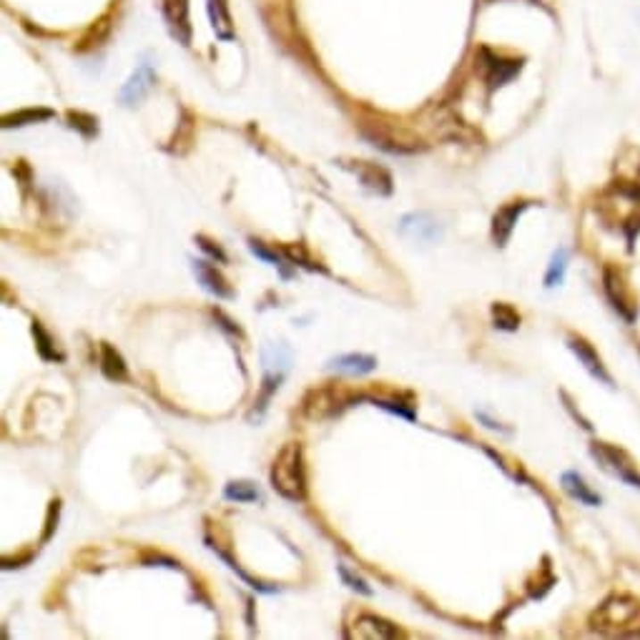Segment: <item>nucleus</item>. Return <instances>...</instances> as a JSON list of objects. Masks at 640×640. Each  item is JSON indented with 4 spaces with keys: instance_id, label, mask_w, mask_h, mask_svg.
I'll return each mask as SVG.
<instances>
[{
    "instance_id": "nucleus-22",
    "label": "nucleus",
    "mask_w": 640,
    "mask_h": 640,
    "mask_svg": "<svg viewBox=\"0 0 640 640\" xmlns=\"http://www.w3.org/2000/svg\"><path fill=\"white\" fill-rule=\"evenodd\" d=\"M33 337H36V345H38V354L43 357L46 362H63V354L55 349L54 339H51V334L46 332L43 327H40V321H33Z\"/></svg>"
},
{
    "instance_id": "nucleus-28",
    "label": "nucleus",
    "mask_w": 640,
    "mask_h": 640,
    "mask_svg": "<svg viewBox=\"0 0 640 640\" xmlns=\"http://www.w3.org/2000/svg\"><path fill=\"white\" fill-rule=\"evenodd\" d=\"M337 570H339V578H342V580H345V583H347L352 590H357V593H362V595H372V587L367 586L360 575L352 573L347 565H337Z\"/></svg>"
},
{
    "instance_id": "nucleus-15",
    "label": "nucleus",
    "mask_w": 640,
    "mask_h": 640,
    "mask_svg": "<svg viewBox=\"0 0 640 640\" xmlns=\"http://www.w3.org/2000/svg\"><path fill=\"white\" fill-rule=\"evenodd\" d=\"M262 364H264V374H274L284 379V374L292 367V352L284 345H267L262 349Z\"/></svg>"
},
{
    "instance_id": "nucleus-26",
    "label": "nucleus",
    "mask_w": 640,
    "mask_h": 640,
    "mask_svg": "<svg viewBox=\"0 0 640 640\" xmlns=\"http://www.w3.org/2000/svg\"><path fill=\"white\" fill-rule=\"evenodd\" d=\"M68 121H71V129L80 131L86 138H91V136H96V131H98V121H96L94 116H88V113L71 111V113H68Z\"/></svg>"
},
{
    "instance_id": "nucleus-16",
    "label": "nucleus",
    "mask_w": 640,
    "mask_h": 640,
    "mask_svg": "<svg viewBox=\"0 0 640 640\" xmlns=\"http://www.w3.org/2000/svg\"><path fill=\"white\" fill-rule=\"evenodd\" d=\"M561 485L562 490L570 495L573 500H578V503H583V505H590V507L601 505V495L593 493L578 472H562Z\"/></svg>"
},
{
    "instance_id": "nucleus-5",
    "label": "nucleus",
    "mask_w": 640,
    "mask_h": 640,
    "mask_svg": "<svg viewBox=\"0 0 640 640\" xmlns=\"http://www.w3.org/2000/svg\"><path fill=\"white\" fill-rule=\"evenodd\" d=\"M154 83H156V73H154V63L144 58L136 71L131 73V79L123 83V88L119 91V101L123 106H138L148 94H151V88H154Z\"/></svg>"
},
{
    "instance_id": "nucleus-18",
    "label": "nucleus",
    "mask_w": 640,
    "mask_h": 640,
    "mask_svg": "<svg viewBox=\"0 0 640 640\" xmlns=\"http://www.w3.org/2000/svg\"><path fill=\"white\" fill-rule=\"evenodd\" d=\"M357 633L362 638H395V636H400L397 628L389 626L387 620H382V618H374V615H362L357 620Z\"/></svg>"
},
{
    "instance_id": "nucleus-23",
    "label": "nucleus",
    "mask_w": 640,
    "mask_h": 640,
    "mask_svg": "<svg viewBox=\"0 0 640 640\" xmlns=\"http://www.w3.org/2000/svg\"><path fill=\"white\" fill-rule=\"evenodd\" d=\"M568 249H558V252L553 254V259H550V267H547V274H545V287H558L562 284L565 279V269H568Z\"/></svg>"
},
{
    "instance_id": "nucleus-1",
    "label": "nucleus",
    "mask_w": 640,
    "mask_h": 640,
    "mask_svg": "<svg viewBox=\"0 0 640 640\" xmlns=\"http://www.w3.org/2000/svg\"><path fill=\"white\" fill-rule=\"evenodd\" d=\"M601 213L611 227L623 231L628 241H633L640 229V187L626 181L615 184L601 199Z\"/></svg>"
},
{
    "instance_id": "nucleus-9",
    "label": "nucleus",
    "mask_w": 640,
    "mask_h": 640,
    "mask_svg": "<svg viewBox=\"0 0 640 640\" xmlns=\"http://www.w3.org/2000/svg\"><path fill=\"white\" fill-rule=\"evenodd\" d=\"M161 15L169 26V33L181 46L191 43V23H188V0H159Z\"/></svg>"
},
{
    "instance_id": "nucleus-29",
    "label": "nucleus",
    "mask_w": 640,
    "mask_h": 640,
    "mask_svg": "<svg viewBox=\"0 0 640 640\" xmlns=\"http://www.w3.org/2000/svg\"><path fill=\"white\" fill-rule=\"evenodd\" d=\"M196 244H199L204 252L209 254L212 259H219V262H227V254L221 252V246H216L213 241L204 239V237H196Z\"/></svg>"
},
{
    "instance_id": "nucleus-10",
    "label": "nucleus",
    "mask_w": 640,
    "mask_h": 640,
    "mask_svg": "<svg viewBox=\"0 0 640 640\" xmlns=\"http://www.w3.org/2000/svg\"><path fill=\"white\" fill-rule=\"evenodd\" d=\"M191 271H194V277H196L201 287L209 294H213L216 299H234L231 284L224 279V274L213 267L212 262H206V259H191Z\"/></svg>"
},
{
    "instance_id": "nucleus-21",
    "label": "nucleus",
    "mask_w": 640,
    "mask_h": 640,
    "mask_svg": "<svg viewBox=\"0 0 640 640\" xmlns=\"http://www.w3.org/2000/svg\"><path fill=\"white\" fill-rule=\"evenodd\" d=\"M224 497L231 500V503H256V500H262V493L256 490V485L252 482H229L227 487H224Z\"/></svg>"
},
{
    "instance_id": "nucleus-2",
    "label": "nucleus",
    "mask_w": 640,
    "mask_h": 640,
    "mask_svg": "<svg viewBox=\"0 0 640 640\" xmlns=\"http://www.w3.org/2000/svg\"><path fill=\"white\" fill-rule=\"evenodd\" d=\"M271 485L281 497L292 503L307 497V470H304V453L299 445H287L277 454L271 465Z\"/></svg>"
},
{
    "instance_id": "nucleus-19",
    "label": "nucleus",
    "mask_w": 640,
    "mask_h": 640,
    "mask_svg": "<svg viewBox=\"0 0 640 640\" xmlns=\"http://www.w3.org/2000/svg\"><path fill=\"white\" fill-rule=\"evenodd\" d=\"M490 55V51H487ZM520 71V63L518 61H503V58H497V55H490V61H487V79H490V86H505L507 80L512 79L515 73Z\"/></svg>"
},
{
    "instance_id": "nucleus-25",
    "label": "nucleus",
    "mask_w": 640,
    "mask_h": 640,
    "mask_svg": "<svg viewBox=\"0 0 640 640\" xmlns=\"http://www.w3.org/2000/svg\"><path fill=\"white\" fill-rule=\"evenodd\" d=\"M209 547H212L213 553H216V555H219V558H221V561L227 562V565H229V568H231V570H234V573L239 575V578H241V580H244V583H246V586L254 587V590H256V593H274V590H277V587H271V586H262V583H259V580H254V578H249V575L244 573V570H241L239 565H237V561H234V558H229V553H224V550H219V547L213 545V543H209Z\"/></svg>"
},
{
    "instance_id": "nucleus-7",
    "label": "nucleus",
    "mask_w": 640,
    "mask_h": 640,
    "mask_svg": "<svg viewBox=\"0 0 640 640\" xmlns=\"http://www.w3.org/2000/svg\"><path fill=\"white\" fill-rule=\"evenodd\" d=\"M603 281H605V292L611 296L613 307L618 309L620 317H626L628 321L636 320V312H638V304L633 302V294L628 289L626 279L620 271H615L613 267H608L603 271Z\"/></svg>"
},
{
    "instance_id": "nucleus-17",
    "label": "nucleus",
    "mask_w": 640,
    "mask_h": 640,
    "mask_svg": "<svg viewBox=\"0 0 640 640\" xmlns=\"http://www.w3.org/2000/svg\"><path fill=\"white\" fill-rule=\"evenodd\" d=\"M101 372L106 374L111 382H123L129 377L126 362L111 345H101Z\"/></svg>"
},
{
    "instance_id": "nucleus-3",
    "label": "nucleus",
    "mask_w": 640,
    "mask_h": 640,
    "mask_svg": "<svg viewBox=\"0 0 640 640\" xmlns=\"http://www.w3.org/2000/svg\"><path fill=\"white\" fill-rule=\"evenodd\" d=\"M593 628L608 636H633L640 633V603L628 595H615L605 601L593 615Z\"/></svg>"
},
{
    "instance_id": "nucleus-4",
    "label": "nucleus",
    "mask_w": 640,
    "mask_h": 640,
    "mask_svg": "<svg viewBox=\"0 0 640 640\" xmlns=\"http://www.w3.org/2000/svg\"><path fill=\"white\" fill-rule=\"evenodd\" d=\"M593 457L601 462L603 470H608L618 480L628 482L630 487H640L638 467L623 450H618L613 445H605V442H595L593 445Z\"/></svg>"
},
{
    "instance_id": "nucleus-6",
    "label": "nucleus",
    "mask_w": 640,
    "mask_h": 640,
    "mask_svg": "<svg viewBox=\"0 0 640 640\" xmlns=\"http://www.w3.org/2000/svg\"><path fill=\"white\" fill-rule=\"evenodd\" d=\"M400 234L404 239L417 241V244H435L442 237V227L432 213L417 212L407 213L400 221Z\"/></svg>"
},
{
    "instance_id": "nucleus-14",
    "label": "nucleus",
    "mask_w": 640,
    "mask_h": 640,
    "mask_svg": "<svg viewBox=\"0 0 640 640\" xmlns=\"http://www.w3.org/2000/svg\"><path fill=\"white\" fill-rule=\"evenodd\" d=\"M206 13H209L216 38L234 40V23H231L227 0H206Z\"/></svg>"
},
{
    "instance_id": "nucleus-27",
    "label": "nucleus",
    "mask_w": 640,
    "mask_h": 640,
    "mask_svg": "<svg viewBox=\"0 0 640 640\" xmlns=\"http://www.w3.org/2000/svg\"><path fill=\"white\" fill-rule=\"evenodd\" d=\"M249 249H252L254 256H259V259H264V262H267V264H271V267L281 269V271H284V277H289V271L284 269V262H281L279 254H277V252H269V249H267V246H264V244H262V241L252 239V241H249Z\"/></svg>"
},
{
    "instance_id": "nucleus-13",
    "label": "nucleus",
    "mask_w": 640,
    "mask_h": 640,
    "mask_svg": "<svg viewBox=\"0 0 640 640\" xmlns=\"http://www.w3.org/2000/svg\"><path fill=\"white\" fill-rule=\"evenodd\" d=\"M377 367V360L372 354H339L334 360L327 362V370L337 374H349V377H360V374H370Z\"/></svg>"
},
{
    "instance_id": "nucleus-20",
    "label": "nucleus",
    "mask_w": 640,
    "mask_h": 640,
    "mask_svg": "<svg viewBox=\"0 0 640 640\" xmlns=\"http://www.w3.org/2000/svg\"><path fill=\"white\" fill-rule=\"evenodd\" d=\"M54 119V111L48 108H23L18 113H11L3 119V129H15V126H28V123H38V121Z\"/></svg>"
},
{
    "instance_id": "nucleus-30",
    "label": "nucleus",
    "mask_w": 640,
    "mask_h": 640,
    "mask_svg": "<svg viewBox=\"0 0 640 640\" xmlns=\"http://www.w3.org/2000/svg\"><path fill=\"white\" fill-rule=\"evenodd\" d=\"M374 404H379L382 410H389V412H395V414H400V417H404V420H414V412L412 410H407V407H400L397 402H387V400H377Z\"/></svg>"
},
{
    "instance_id": "nucleus-12",
    "label": "nucleus",
    "mask_w": 640,
    "mask_h": 640,
    "mask_svg": "<svg viewBox=\"0 0 640 640\" xmlns=\"http://www.w3.org/2000/svg\"><path fill=\"white\" fill-rule=\"evenodd\" d=\"M528 209V201H512V204H507L503 206L500 212L495 213L493 219V239L497 246H505L510 237H512V229L518 224V219H520V213Z\"/></svg>"
},
{
    "instance_id": "nucleus-11",
    "label": "nucleus",
    "mask_w": 640,
    "mask_h": 640,
    "mask_svg": "<svg viewBox=\"0 0 640 640\" xmlns=\"http://www.w3.org/2000/svg\"><path fill=\"white\" fill-rule=\"evenodd\" d=\"M568 347H570V352L578 357V362H580V364H583L595 379H601L603 385L613 387V379H611V374L605 370V364H603V360L598 357V352L590 347L583 337H570V339H568Z\"/></svg>"
},
{
    "instance_id": "nucleus-24",
    "label": "nucleus",
    "mask_w": 640,
    "mask_h": 640,
    "mask_svg": "<svg viewBox=\"0 0 640 640\" xmlns=\"http://www.w3.org/2000/svg\"><path fill=\"white\" fill-rule=\"evenodd\" d=\"M493 317L495 327L497 329H507V332H515L520 327V314L510 304H493Z\"/></svg>"
},
{
    "instance_id": "nucleus-8",
    "label": "nucleus",
    "mask_w": 640,
    "mask_h": 640,
    "mask_svg": "<svg viewBox=\"0 0 640 640\" xmlns=\"http://www.w3.org/2000/svg\"><path fill=\"white\" fill-rule=\"evenodd\" d=\"M342 166L357 176L364 188H370L374 194H382V196L392 194V176L382 166L370 163V161H342Z\"/></svg>"
}]
</instances>
